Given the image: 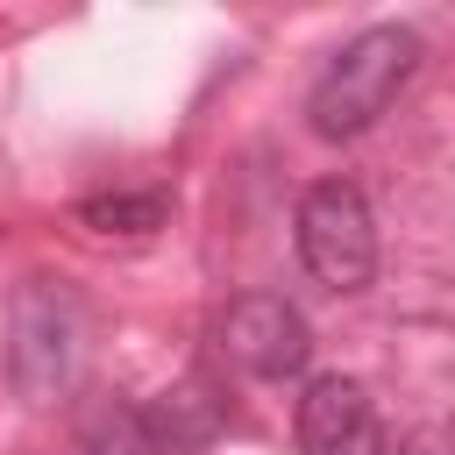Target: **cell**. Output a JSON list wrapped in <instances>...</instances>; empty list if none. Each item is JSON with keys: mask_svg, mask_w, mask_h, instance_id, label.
Segmentation results:
<instances>
[{"mask_svg": "<svg viewBox=\"0 0 455 455\" xmlns=\"http://www.w3.org/2000/svg\"><path fill=\"white\" fill-rule=\"evenodd\" d=\"M220 341H228V355L249 377H270V384L299 377L306 355H313V327H306V313L284 291H242L228 306V320H220Z\"/></svg>", "mask_w": 455, "mask_h": 455, "instance_id": "cell-4", "label": "cell"}, {"mask_svg": "<svg viewBox=\"0 0 455 455\" xmlns=\"http://www.w3.org/2000/svg\"><path fill=\"white\" fill-rule=\"evenodd\" d=\"M71 370H78V306H71V291L28 277L7 306V377L21 398L50 405L71 384Z\"/></svg>", "mask_w": 455, "mask_h": 455, "instance_id": "cell-3", "label": "cell"}, {"mask_svg": "<svg viewBox=\"0 0 455 455\" xmlns=\"http://www.w3.org/2000/svg\"><path fill=\"white\" fill-rule=\"evenodd\" d=\"M164 213H171L164 192H121V199H85V206H78V220L100 228V235H142V228H156Z\"/></svg>", "mask_w": 455, "mask_h": 455, "instance_id": "cell-7", "label": "cell"}, {"mask_svg": "<svg viewBox=\"0 0 455 455\" xmlns=\"http://www.w3.org/2000/svg\"><path fill=\"white\" fill-rule=\"evenodd\" d=\"M398 455H448V448H441V441H434V434H419V441H405V448H398Z\"/></svg>", "mask_w": 455, "mask_h": 455, "instance_id": "cell-8", "label": "cell"}, {"mask_svg": "<svg viewBox=\"0 0 455 455\" xmlns=\"http://www.w3.org/2000/svg\"><path fill=\"white\" fill-rule=\"evenodd\" d=\"M299 448L306 455H391L384 419L355 377H313L299 398Z\"/></svg>", "mask_w": 455, "mask_h": 455, "instance_id": "cell-5", "label": "cell"}, {"mask_svg": "<svg viewBox=\"0 0 455 455\" xmlns=\"http://www.w3.org/2000/svg\"><path fill=\"white\" fill-rule=\"evenodd\" d=\"M299 263L327 291H363L377 277V220L348 178H320L299 199Z\"/></svg>", "mask_w": 455, "mask_h": 455, "instance_id": "cell-2", "label": "cell"}, {"mask_svg": "<svg viewBox=\"0 0 455 455\" xmlns=\"http://www.w3.org/2000/svg\"><path fill=\"white\" fill-rule=\"evenodd\" d=\"M78 448L85 455H164L149 434V412L135 398H92L78 412Z\"/></svg>", "mask_w": 455, "mask_h": 455, "instance_id": "cell-6", "label": "cell"}, {"mask_svg": "<svg viewBox=\"0 0 455 455\" xmlns=\"http://www.w3.org/2000/svg\"><path fill=\"white\" fill-rule=\"evenodd\" d=\"M412 71H419V36H412V28H398V21L363 28L355 43H341V50L327 57V71H320L313 92H306L313 135H320V142H348V135L377 128L384 107L412 85Z\"/></svg>", "mask_w": 455, "mask_h": 455, "instance_id": "cell-1", "label": "cell"}]
</instances>
